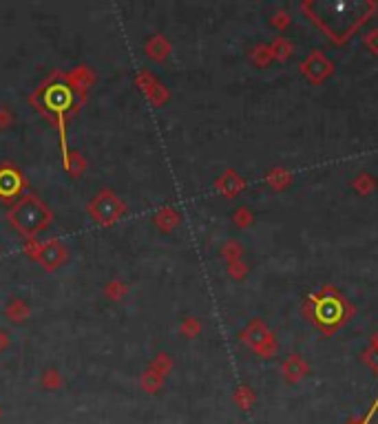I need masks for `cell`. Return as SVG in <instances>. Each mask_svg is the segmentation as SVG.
Returning <instances> with one entry per match:
<instances>
[{
    "mask_svg": "<svg viewBox=\"0 0 378 424\" xmlns=\"http://www.w3.org/2000/svg\"><path fill=\"white\" fill-rule=\"evenodd\" d=\"M305 9H308L316 23L323 27V31H328L336 43H343L356 27L365 23L367 16L374 12V5L372 3H332V5L316 3V5H308Z\"/></svg>",
    "mask_w": 378,
    "mask_h": 424,
    "instance_id": "1",
    "label": "cell"
},
{
    "mask_svg": "<svg viewBox=\"0 0 378 424\" xmlns=\"http://www.w3.org/2000/svg\"><path fill=\"white\" fill-rule=\"evenodd\" d=\"M314 301V320L319 323L325 332H332L334 327H339L345 320V303L341 296L332 292H323L321 296L312 298Z\"/></svg>",
    "mask_w": 378,
    "mask_h": 424,
    "instance_id": "2",
    "label": "cell"
},
{
    "mask_svg": "<svg viewBox=\"0 0 378 424\" xmlns=\"http://www.w3.org/2000/svg\"><path fill=\"white\" fill-rule=\"evenodd\" d=\"M376 407H378V398H376V402H374V407H372V411L367 413V418L363 420V422H356V424H370V420H372V416H374V411H376Z\"/></svg>",
    "mask_w": 378,
    "mask_h": 424,
    "instance_id": "3",
    "label": "cell"
}]
</instances>
